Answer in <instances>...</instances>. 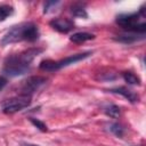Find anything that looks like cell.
<instances>
[{
	"label": "cell",
	"instance_id": "1",
	"mask_svg": "<svg viewBox=\"0 0 146 146\" xmlns=\"http://www.w3.org/2000/svg\"><path fill=\"white\" fill-rule=\"evenodd\" d=\"M43 51L42 48H30L19 54L8 56L3 62L2 72L8 76H18L27 73L33 59Z\"/></svg>",
	"mask_w": 146,
	"mask_h": 146
},
{
	"label": "cell",
	"instance_id": "2",
	"mask_svg": "<svg viewBox=\"0 0 146 146\" xmlns=\"http://www.w3.org/2000/svg\"><path fill=\"white\" fill-rule=\"evenodd\" d=\"M40 31L36 24L29 22V23H21L18 25H14L9 29L6 34L1 39V44L7 46L10 43H16L21 41L34 42L39 39Z\"/></svg>",
	"mask_w": 146,
	"mask_h": 146
},
{
	"label": "cell",
	"instance_id": "3",
	"mask_svg": "<svg viewBox=\"0 0 146 146\" xmlns=\"http://www.w3.org/2000/svg\"><path fill=\"white\" fill-rule=\"evenodd\" d=\"M146 17V9L143 6L138 13H130V14H120L116 16V24L121 26L127 32L145 34L146 31V22L144 18Z\"/></svg>",
	"mask_w": 146,
	"mask_h": 146
},
{
	"label": "cell",
	"instance_id": "4",
	"mask_svg": "<svg viewBox=\"0 0 146 146\" xmlns=\"http://www.w3.org/2000/svg\"><path fill=\"white\" fill-rule=\"evenodd\" d=\"M90 55H92V51H86V52H81V54H74L71 56H67L63 59L59 60H51V59H46L42 60L39 65L40 70L42 71H47V72H54V71H58L63 67L70 66L72 64H75L80 60H83L86 58H88Z\"/></svg>",
	"mask_w": 146,
	"mask_h": 146
},
{
	"label": "cell",
	"instance_id": "5",
	"mask_svg": "<svg viewBox=\"0 0 146 146\" xmlns=\"http://www.w3.org/2000/svg\"><path fill=\"white\" fill-rule=\"evenodd\" d=\"M30 104H31V97L18 95V96L5 99L1 103V108L5 114H14L18 111L26 108L27 106H30Z\"/></svg>",
	"mask_w": 146,
	"mask_h": 146
},
{
	"label": "cell",
	"instance_id": "6",
	"mask_svg": "<svg viewBox=\"0 0 146 146\" xmlns=\"http://www.w3.org/2000/svg\"><path fill=\"white\" fill-rule=\"evenodd\" d=\"M46 82L47 79L44 76H30L19 86V95L32 97L33 94H35L43 84H46Z\"/></svg>",
	"mask_w": 146,
	"mask_h": 146
},
{
	"label": "cell",
	"instance_id": "7",
	"mask_svg": "<svg viewBox=\"0 0 146 146\" xmlns=\"http://www.w3.org/2000/svg\"><path fill=\"white\" fill-rule=\"evenodd\" d=\"M50 26L60 32V33H68L74 29V22L70 18H63V17H57L50 21Z\"/></svg>",
	"mask_w": 146,
	"mask_h": 146
},
{
	"label": "cell",
	"instance_id": "8",
	"mask_svg": "<svg viewBox=\"0 0 146 146\" xmlns=\"http://www.w3.org/2000/svg\"><path fill=\"white\" fill-rule=\"evenodd\" d=\"M112 94H116V95H121L122 97H124L127 100H129L130 103L135 104V103H138L139 102V95L137 92H135L133 90L131 89H128L125 87H116V88H112L108 90Z\"/></svg>",
	"mask_w": 146,
	"mask_h": 146
},
{
	"label": "cell",
	"instance_id": "9",
	"mask_svg": "<svg viewBox=\"0 0 146 146\" xmlns=\"http://www.w3.org/2000/svg\"><path fill=\"white\" fill-rule=\"evenodd\" d=\"M115 41L117 42H121V43H124V44H131V43H135L137 41H140V40H144L145 39V34H138V33H131V32H127V33H123V34H120L115 38H113Z\"/></svg>",
	"mask_w": 146,
	"mask_h": 146
},
{
	"label": "cell",
	"instance_id": "10",
	"mask_svg": "<svg viewBox=\"0 0 146 146\" xmlns=\"http://www.w3.org/2000/svg\"><path fill=\"white\" fill-rule=\"evenodd\" d=\"M70 11L73 16L80 18H88V14L86 10V5L81 2H75L70 7Z\"/></svg>",
	"mask_w": 146,
	"mask_h": 146
},
{
	"label": "cell",
	"instance_id": "11",
	"mask_svg": "<svg viewBox=\"0 0 146 146\" xmlns=\"http://www.w3.org/2000/svg\"><path fill=\"white\" fill-rule=\"evenodd\" d=\"M94 39H95V35L88 32H76L70 36V40L74 43H83L86 41L94 40Z\"/></svg>",
	"mask_w": 146,
	"mask_h": 146
},
{
	"label": "cell",
	"instance_id": "12",
	"mask_svg": "<svg viewBox=\"0 0 146 146\" xmlns=\"http://www.w3.org/2000/svg\"><path fill=\"white\" fill-rule=\"evenodd\" d=\"M122 76L124 79V81L128 83V84H132V86H140V79L139 76H137L135 73L132 72H123L122 73Z\"/></svg>",
	"mask_w": 146,
	"mask_h": 146
},
{
	"label": "cell",
	"instance_id": "13",
	"mask_svg": "<svg viewBox=\"0 0 146 146\" xmlns=\"http://www.w3.org/2000/svg\"><path fill=\"white\" fill-rule=\"evenodd\" d=\"M104 112L107 116L110 117H113V119H116L120 116L121 114V111H120V107L117 105H114V104H111V105H107L105 108H104Z\"/></svg>",
	"mask_w": 146,
	"mask_h": 146
},
{
	"label": "cell",
	"instance_id": "14",
	"mask_svg": "<svg viewBox=\"0 0 146 146\" xmlns=\"http://www.w3.org/2000/svg\"><path fill=\"white\" fill-rule=\"evenodd\" d=\"M108 130H110L113 135H115L116 137H120V138H122L123 135H124V132H125V129L123 128V125L120 124V123H117V122L111 123V124L108 125Z\"/></svg>",
	"mask_w": 146,
	"mask_h": 146
},
{
	"label": "cell",
	"instance_id": "15",
	"mask_svg": "<svg viewBox=\"0 0 146 146\" xmlns=\"http://www.w3.org/2000/svg\"><path fill=\"white\" fill-rule=\"evenodd\" d=\"M14 14V8L10 5H1L0 6V22H3L6 18Z\"/></svg>",
	"mask_w": 146,
	"mask_h": 146
},
{
	"label": "cell",
	"instance_id": "16",
	"mask_svg": "<svg viewBox=\"0 0 146 146\" xmlns=\"http://www.w3.org/2000/svg\"><path fill=\"white\" fill-rule=\"evenodd\" d=\"M30 121H31V123L35 127V128H38L40 131H43V132H46L47 130H48V128H47V125L42 122V121H40V120H38V119H34V117H30Z\"/></svg>",
	"mask_w": 146,
	"mask_h": 146
},
{
	"label": "cell",
	"instance_id": "17",
	"mask_svg": "<svg viewBox=\"0 0 146 146\" xmlns=\"http://www.w3.org/2000/svg\"><path fill=\"white\" fill-rule=\"evenodd\" d=\"M59 5V1H47L43 6V13H49L54 8H56V6Z\"/></svg>",
	"mask_w": 146,
	"mask_h": 146
},
{
	"label": "cell",
	"instance_id": "18",
	"mask_svg": "<svg viewBox=\"0 0 146 146\" xmlns=\"http://www.w3.org/2000/svg\"><path fill=\"white\" fill-rule=\"evenodd\" d=\"M6 84H7V79L5 76L0 75V91L6 87Z\"/></svg>",
	"mask_w": 146,
	"mask_h": 146
},
{
	"label": "cell",
	"instance_id": "19",
	"mask_svg": "<svg viewBox=\"0 0 146 146\" xmlns=\"http://www.w3.org/2000/svg\"><path fill=\"white\" fill-rule=\"evenodd\" d=\"M22 146H39V145H35V144H29V143H24V144H22Z\"/></svg>",
	"mask_w": 146,
	"mask_h": 146
}]
</instances>
